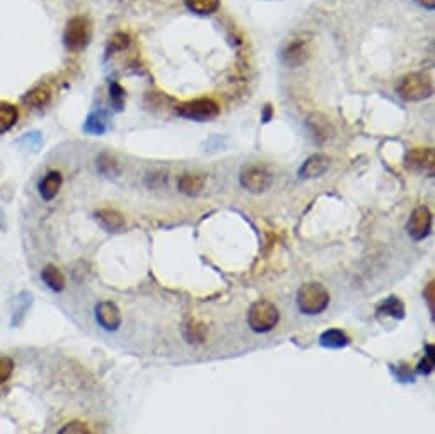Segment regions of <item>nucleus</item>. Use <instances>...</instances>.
<instances>
[{
	"label": "nucleus",
	"mask_w": 435,
	"mask_h": 434,
	"mask_svg": "<svg viewBox=\"0 0 435 434\" xmlns=\"http://www.w3.org/2000/svg\"><path fill=\"white\" fill-rule=\"evenodd\" d=\"M248 323L251 330L258 334L273 330L279 323V310L268 301H256L248 311Z\"/></svg>",
	"instance_id": "nucleus-4"
},
{
	"label": "nucleus",
	"mask_w": 435,
	"mask_h": 434,
	"mask_svg": "<svg viewBox=\"0 0 435 434\" xmlns=\"http://www.w3.org/2000/svg\"><path fill=\"white\" fill-rule=\"evenodd\" d=\"M329 157L325 154H314L311 156L306 163L303 164V168L299 170V176L304 180H312V178H319L329 170Z\"/></svg>",
	"instance_id": "nucleus-11"
},
{
	"label": "nucleus",
	"mask_w": 435,
	"mask_h": 434,
	"mask_svg": "<svg viewBox=\"0 0 435 434\" xmlns=\"http://www.w3.org/2000/svg\"><path fill=\"white\" fill-rule=\"evenodd\" d=\"M19 118V110L10 103H0V135L9 132Z\"/></svg>",
	"instance_id": "nucleus-18"
},
{
	"label": "nucleus",
	"mask_w": 435,
	"mask_h": 434,
	"mask_svg": "<svg viewBox=\"0 0 435 434\" xmlns=\"http://www.w3.org/2000/svg\"><path fill=\"white\" fill-rule=\"evenodd\" d=\"M430 227H432V214H430L429 207L420 205L413 211L412 217L408 220V233L413 240L422 241L429 236Z\"/></svg>",
	"instance_id": "nucleus-8"
},
{
	"label": "nucleus",
	"mask_w": 435,
	"mask_h": 434,
	"mask_svg": "<svg viewBox=\"0 0 435 434\" xmlns=\"http://www.w3.org/2000/svg\"><path fill=\"white\" fill-rule=\"evenodd\" d=\"M58 434H91V431L84 422L72 421V422H67L60 431H58Z\"/></svg>",
	"instance_id": "nucleus-27"
},
{
	"label": "nucleus",
	"mask_w": 435,
	"mask_h": 434,
	"mask_svg": "<svg viewBox=\"0 0 435 434\" xmlns=\"http://www.w3.org/2000/svg\"><path fill=\"white\" fill-rule=\"evenodd\" d=\"M62 187V174L58 171H50L43 180L40 181V195L43 201L50 202L58 195Z\"/></svg>",
	"instance_id": "nucleus-13"
},
{
	"label": "nucleus",
	"mask_w": 435,
	"mask_h": 434,
	"mask_svg": "<svg viewBox=\"0 0 435 434\" xmlns=\"http://www.w3.org/2000/svg\"><path fill=\"white\" fill-rule=\"evenodd\" d=\"M84 130L93 135L104 134L106 132V118L103 117V113H91L86 124H84Z\"/></svg>",
	"instance_id": "nucleus-21"
},
{
	"label": "nucleus",
	"mask_w": 435,
	"mask_h": 434,
	"mask_svg": "<svg viewBox=\"0 0 435 434\" xmlns=\"http://www.w3.org/2000/svg\"><path fill=\"white\" fill-rule=\"evenodd\" d=\"M96 219L99 220L101 227L106 231H120L125 226V219L120 212L113 211V209H101L96 212Z\"/></svg>",
	"instance_id": "nucleus-15"
},
{
	"label": "nucleus",
	"mask_w": 435,
	"mask_h": 434,
	"mask_svg": "<svg viewBox=\"0 0 435 434\" xmlns=\"http://www.w3.org/2000/svg\"><path fill=\"white\" fill-rule=\"evenodd\" d=\"M176 111L180 117L188 118V120L207 122V120L215 118L217 115H219L220 108L213 100H209V98H200V100H193V101H188V103L180 104Z\"/></svg>",
	"instance_id": "nucleus-5"
},
{
	"label": "nucleus",
	"mask_w": 435,
	"mask_h": 434,
	"mask_svg": "<svg viewBox=\"0 0 435 434\" xmlns=\"http://www.w3.org/2000/svg\"><path fill=\"white\" fill-rule=\"evenodd\" d=\"M425 299H427V303L430 304V310H432V313H434L435 311V286H434V282H430V284L427 286Z\"/></svg>",
	"instance_id": "nucleus-30"
},
{
	"label": "nucleus",
	"mask_w": 435,
	"mask_h": 434,
	"mask_svg": "<svg viewBox=\"0 0 435 434\" xmlns=\"http://www.w3.org/2000/svg\"><path fill=\"white\" fill-rule=\"evenodd\" d=\"M239 181L248 192L261 194V192L268 190L270 185H272V174L261 166H249L241 173Z\"/></svg>",
	"instance_id": "nucleus-6"
},
{
	"label": "nucleus",
	"mask_w": 435,
	"mask_h": 434,
	"mask_svg": "<svg viewBox=\"0 0 435 434\" xmlns=\"http://www.w3.org/2000/svg\"><path fill=\"white\" fill-rule=\"evenodd\" d=\"M110 100H111V104H113L115 110H117V111L124 110L125 89L118 82H113L110 86Z\"/></svg>",
	"instance_id": "nucleus-25"
},
{
	"label": "nucleus",
	"mask_w": 435,
	"mask_h": 434,
	"mask_svg": "<svg viewBox=\"0 0 435 434\" xmlns=\"http://www.w3.org/2000/svg\"><path fill=\"white\" fill-rule=\"evenodd\" d=\"M322 347H328V349H342L345 345H349V335L345 332L338 330V328H331V330H326L325 334L321 335L319 339Z\"/></svg>",
	"instance_id": "nucleus-16"
},
{
	"label": "nucleus",
	"mask_w": 435,
	"mask_h": 434,
	"mask_svg": "<svg viewBox=\"0 0 435 434\" xmlns=\"http://www.w3.org/2000/svg\"><path fill=\"white\" fill-rule=\"evenodd\" d=\"M329 294L318 282L304 284L297 293V306L304 315H319L328 308Z\"/></svg>",
	"instance_id": "nucleus-1"
},
{
	"label": "nucleus",
	"mask_w": 435,
	"mask_h": 434,
	"mask_svg": "<svg viewBox=\"0 0 435 434\" xmlns=\"http://www.w3.org/2000/svg\"><path fill=\"white\" fill-rule=\"evenodd\" d=\"M91 36H93L91 21L86 16H75L67 23L63 31V43L67 50L82 52L89 45Z\"/></svg>",
	"instance_id": "nucleus-2"
},
{
	"label": "nucleus",
	"mask_w": 435,
	"mask_h": 434,
	"mask_svg": "<svg viewBox=\"0 0 435 434\" xmlns=\"http://www.w3.org/2000/svg\"><path fill=\"white\" fill-rule=\"evenodd\" d=\"M51 100V91L48 86H36L34 89H31L30 93L24 96V103L31 104V106L43 108L50 103Z\"/></svg>",
	"instance_id": "nucleus-19"
},
{
	"label": "nucleus",
	"mask_w": 435,
	"mask_h": 434,
	"mask_svg": "<svg viewBox=\"0 0 435 434\" xmlns=\"http://www.w3.org/2000/svg\"><path fill=\"white\" fill-rule=\"evenodd\" d=\"M41 279H43L45 284L48 286L55 293H60L65 288V277L60 271H58L55 265H47V267L41 271Z\"/></svg>",
	"instance_id": "nucleus-17"
},
{
	"label": "nucleus",
	"mask_w": 435,
	"mask_h": 434,
	"mask_svg": "<svg viewBox=\"0 0 435 434\" xmlns=\"http://www.w3.org/2000/svg\"><path fill=\"white\" fill-rule=\"evenodd\" d=\"M434 86L429 76L413 72L403 77L398 84V94L406 101H422L432 96Z\"/></svg>",
	"instance_id": "nucleus-3"
},
{
	"label": "nucleus",
	"mask_w": 435,
	"mask_h": 434,
	"mask_svg": "<svg viewBox=\"0 0 435 434\" xmlns=\"http://www.w3.org/2000/svg\"><path fill=\"white\" fill-rule=\"evenodd\" d=\"M379 311L384 315H389V317L392 318L405 317V306H403V303L398 297H389V299H386L384 303L381 304V308H379Z\"/></svg>",
	"instance_id": "nucleus-22"
},
{
	"label": "nucleus",
	"mask_w": 435,
	"mask_h": 434,
	"mask_svg": "<svg viewBox=\"0 0 435 434\" xmlns=\"http://www.w3.org/2000/svg\"><path fill=\"white\" fill-rule=\"evenodd\" d=\"M130 45V36L124 31H118L113 36L110 38V43H108V55H113L117 52H124L125 48H128Z\"/></svg>",
	"instance_id": "nucleus-24"
},
{
	"label": "nucleus",
	"mask_w": 435,
	"mask_h": 434,
	"mask_svg": "<svg viewBox=\"0 0 435 434\" xmlns=\"http://www.w3.org/2000/svg\"><path fill=\"white\" fill-rule=\"evenodd\" d=\"M203 337H205V328H203L202 325L195 323V321H193L191 325H188L187 339L189 342H202Z\"/></svg>",
	"instance_id": "nucleus-28"
},
{
	"label": "nucleus",
	"mask_w": 435,
	"mask_h": 434,
	"mask_svg": "<svg viewBox=\"0 0 435 434\" xmlns=\"http://www.w3.org/2000/svg\"><path fill=\"white\" fill-rule=\"evenodd\" d=\"M432 367H434V363L430 361V359H423L422 363H420V366H419V371L420 373H425V374H429L430 371H432Z\"/></svg>",
	"instance_id": "nucleus-31"
},
{
	"label": "nucleus",
	"mask_w": 435,
	"mask_h": 434,
	"mask_svg": "<svg viewBox=\"0 0 435 434\" xmlns=\"http://www.w3.org/2000/svg\"><path fill=\"white\" fill-rule=\"evenodd\" d=\"M307 58H309V45L303 38L290 41L282 52L283 64L289 65V67H301Z\"/></svg>",
	"instance_id": "nucleus-9"
},
{
	"label": "nucleus",
	"mask_w": 435,
	"mask_h": 434,
	"mask_svg": "<svg viewBox=\"0 0 435 434\" xmlns=\"http://www.w3.org/2000/svg\"><path fill=\"white\" fill-rule=\"evenodd\" d=\"M416 3L420 7H423V9H435V0H416Z\"/></svg>",
	"instance_id": "nucleus-32"
},
{
	"label": "nucleus",
	"mask_w": 435,
	"mask_h": 434,
	"mask_svg": "<svg viewBox=\"0 0 435 434\" xmlns=\"http://www.w3.org/2000/svg\"><path fill=\"white\" fill-rule=\"evenodd\" d=\"M97 170L104 176H115V174L120 173V168H118V163L115 161V157L108 156V154H101L99 156V159H97Z\"/></svg>",
	"instance_id": "nucleus-23"
},
{
	"label": "nucleus",
	"mask_w": 435,
	"mask_h": 434,
	"mask_svg": "<svg viewBox=\"0 0 435 434\" xmlns=\"http://www.w3.org/2000/svg\"><path fill=\"white\" fill-rule=\"evenodd\" d=\"M14 371V361L10 358H0V385L5 383L10 376H12Z\"/></svg>",
	"instance_id": "nucleus-29"
},
{
	"label": "nucleus",
	"mask_w": 435,
	"mask_h": 434,
	"mask_svg": "<svg viewBox=\"0 0 435 434\" xmlns=\"http://www.w3.org/2000/svg\"><path fill=\"white\" fill-rule=\"evenodd\" d=\"M203 185H205V176H202V174L187 173L180 178V181H178V190H180L181 194L188 195V197H195V195H198L200 192L203 190Z\"/></svg>",
	"instance_id": "nucleus-14"
},
{
	"label": "nucleus",
	"mask_w": 435,
	"mask_h": 434,
	"mask_svg": "<svg viewBox=\"0 0 435 434\" xmlns=\"http://www.w3.org/2000/svg\"><path fill=\"white\" fill-rule=\"evenodd\" d=\"M270 118H272V106H266L265 115H263V122H265V124H268Z\"/></svg>",
	"instance_id": "nucleus-33"
},
{
	"label": "nucleus",
	"mask_w": 435,
	"mask_h": 434,
	"mask_svg": "<svg viewBox=\"0 0 435 434\" xmlns=\"http://www.w3.org/2000/svg\"><path fill=\"white\" fill-rule=\"evenodd\" d=\"M406 166L410 170L420 171L434 176L435 173V152L430 147H415V149L408 150L406 154Z\"/></svg>",
	"instance_id": "nucleus-7"
},
{
	"label": "nucleus",
	"mask_w": 435,
	"mask_h": 434,
	"mask_svg": "<svg viewBox=\"0 0 435 434\" xmlns=\"http://www.w3.org/2000/svg\"><path fill=\"white\" fill-rule=\"evenodd\" d=\"M185 5L191 12L200 14V16H209V14L217 12L220 7V0H185Z\"/></svg>",
	"instance_id": "nucleus-20"
},
{
	"label": "nucleus",
	"mask_w": 435,
	"mask_h": 434,
	"mask_svg": "<svg viewBox=\"0 0 435 434\" xmlns=\"http://www.w3.org/2000/svg\"><path fill=\"white\" fill-rule=\"evenodd\" d=\"M16 144L23 147V149L36 150L38 147H40V144H41V134H40V132H36V130L27 132V134H24L23 137L17 139Z\"/></svg>",
	"instance_id": "nucleus-26"
},
{
	"label": "nucleus",
	"mask_w": 435,
	"mask_h": 434,
	"mask_svg": "<svg viewBox=\"0 0 435 434\" xmlns=\"http://www.w3.org/2000/svg\"><path fill=\"white\" fill-rule=\"evenodd\" d=\"M307 128H309V134L312 135L316 142H326L333 135V127L329 124V120L326 117H322L321 113H312L306 122Z\"/></svg>",
	"instance_id": "nucleus-12"
},
{
	"label": "nucleus",
	"mask_w": 435,
	"mask_h": 434,
	"mask_svg": "<svg viewBox=\"0 0 435 434\" xmlns=\"http://www.w3.org/2000/svg\"><path fill=\"white\" fill-rule=\"evenodd\" d=\"M96 320L104 330L115 332L121 325V313L111 301H103L96 306Z\"/></svg>",
	"instance_id": "nucleus-10"
}]
</instances>
